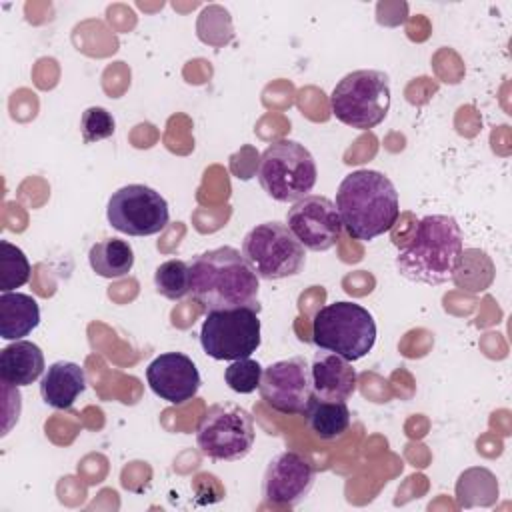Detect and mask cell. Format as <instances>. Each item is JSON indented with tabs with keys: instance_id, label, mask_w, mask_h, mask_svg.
I'll list each match as a JSON object with an SVG mask.
<instances>
[{
	"instance_id": "1",
	"label": "cell",
	"mask_w": 512,
	"mask_h": 512,
	"mask_svg": "<svg viewBox=\"0 0 512 512\" xmlns=\"http://www.w3.org/2000/svg\"><path fill=\"white\" fill-rule=\"evenodd\" d=\"M460 224L448 214L420 218L396 254V270L410 282L440 286L454 280L462 256Z\"/></svg>"
},
{
	"instance_id": "2",
	"label": "cell",
	"mask_w": 512,
	"mask_h": 512,
	"mask_svg": "<svg viewBox=\"0 0 512 512\" xmlns=\"http://www.w3.org/2000/svg\"><path fill=\"white\" fill-rule=\"evenodd\" d=\"M336 210L350 238L370 242L396 224L400 200L386 174L362 168L342 178L336 190Z\"/></svg>"
},
{
	"instance_id": "3",
	"label": "cell",
	"mask_w": 512,
	"mask_h": 512,
	"mask_svg": "<svg viewBox=\"0 0 512 512\" xmlns=\"http://www.w3.org/2000/svg\"><path fill=\"white\" fill-rule=\"evenodd\" d=\"M190 292L206 310L256 308L260 310V282L240 250L220 246L190 262Z\"/></svg>"
},
{
	"instance_id": "4",
	"label": "cell",
	"mask_w": 512,
	"mask_h": 512,
	"mask_svg": "<svg viewBox=\"0 0 512 512\" xmlns=\"http://www.w3.org/2000/svg\"><path fill=\"white\" fill-rule=\"evenodd\" d=\"M312 342L320 350H328L348 362H356L374 348L376 322L362 304L348 300L330 302L314 314Z\"/></svg>"
},
{
	"instance_id": "5",
	"label": "cell",
	"mask_w": 512,
	"mask_h": 512,
	"mask_svg": "<svg viewBox=\"0 0 512 512\" xmlns=\"http://www.w3.org/2000/svg\"><path fill=\"white\" fill-rule=\"evenodd\" d=\"M256 178L262 190L276 202H298L316 184L318 170L304 144L282 138L272 142L260 156Z\"/></svg>"
},
{
	"instance_id": "6",
	"label": "cell",
	"mask_w": 512,
	"mask_h": 512,
	"mask_svg": "<svg viewBox=\"0 0 512 512\" xmlns=\"http://www.w3.org/2000/svg\"><path fill=\"white\" fill-rule=\"evenodd\" d=\"M330 108L342 124L370 130L390 110V78L380 70H354L334 86Z\"/></svg>"
},
{
	"instance_id": "7",
	"label": "cell",
	"mask_w": 512,
	"mask_h": 512,
	"mask_svg": "<svg viewBox=\"0 0 512 512\" xmlns=\"http://www.w3.org/2000/svg\"><path fill=\"white\" fill-rule=\"evenodd\" d=\"M242 256L262 280H282L300 274L306 264V248L282 222H262L246 232Z\"/></svg>"
},
{
	"instance_id": "8",
	"label": "cell",
	"mask_w": 512,
	"mask_h": 512,
	"mask_svg": "<svg viewBox=\"0 0 512 512\" xmlns=\"http://www.w3.org/2000/svg\"><path fill=\"white\" fill-rule=\"evenodd\" d=\"M256 430L252 416L238 404H212L196 428V446L210 458L220 462H236L250 454Z\"/></svg>"
},
{
	"instance_id": "9",
	"label": "cell",
	"mask_w": 512,
	"mask_h": 512,
	"mask_svg": "<svg viewBox=\"0 0 512 512\" xmlns=\"http://www.w3.org/2000/svg\"><path fill=\"white\" fill-rule=\"evenodd\" d=\"M260 318L256 308L208 310L200 328V346L214 360H240L260 348Z\"/></svg>"
},
{
	"instance_id": "10",
	"label": "cell",
	"mask_w": 512,
	"mask_h": 512,
	"mask_svg": "<svg viewBox=\"0 0 512 512\" xmlns=\"http://www.w3.org/2000/svg\"><path fill=\"white\" fill-rule=\"evenodd\" d=\"M108 224L128 236H152L170 222L168 202L160 192L144 184L118 188L106 206Z\"/></svg>"
},
{
	"instance_id": "11",
	"label": "cell",
	"mask_w": 512,
	"mask_h": 512,
	"mask_svg": "<svg viewBox=\"0 0 512 512\" xmlns=\"http://www.w3.org/2000/svg\"><path fill=\"white\" fill-rule=\"evenodd\" d=\"M258 390L272 410L280 414H304L314 398L310 366L300 356L272 362L264 368Z\"/></svg>"
},
{
	"instance_id": "12",
	"label": "cell",
	"mask_w": 512,
	"mask_h": 512,
	"mask_svg": "<svg viewBox=\"0 0 512 512\" xmlns=\"http://www.w3.org/2000/svg\"><path fill=\"white\" fill-rule=\"evenodd\" d=\"M286 226L296 236V240L312 252L330 250L342 234L340 214L336 204L318 194H308L294 202L286 214Z\"/></svg>"
},
{
	"instance_id": "13",
	"label": "cell",
	"mask_w": 512,
	"mask_h": 512,
	"mask_svg": "<svg viewBox=\"0 0 512 512\" xmlns=\"http://www.w3.org/2000/svg\"><path fill=\"white\" fill-rule=\"evenodd\" d=\"M316 482V468L312 460L294 450L276 454L262 476V500L272 506L300 504Z\"/></svg>"
},
{
	"instance_id": "14",
	"label": "cell",
	"mask_w": 512,
	"mask_h": 512,
	"mask_svg": "<svg viewBox=\"0 0 512 512\" xmlns=\"http://www.w3.org/2000/svg\"><path fill=\"white\" fill-rule=\"evenodd\" d=\"M150 390L168 404H184L200 390V372L190 356L184 352H164L156 356L146 368Z\"/></svg>"
},
{
	"instance_id": "15",
	"label": "cell",
	"mask_w": 512,
	"mask_h": 512,
	"mask_svg": "<svg viewBox=\"0 0 512 512\" xmlns=\"http://www.w3.org/2000/svg\"><path fill=\"white\" fill-rule=\"evenodd\" d=\"M310 376L314 396L322 400L346 402L356 392L358 386V374L352 368V364L342 356L320 348L312 356Z\"/></svg>"
},
{
	"instance_id": "16",
	"label": "cell",
	"mask_w": 512,
	"mask_h": 512,
	"mask_svg": "<svg viewBox=\"0 0 512 512\" xmlns=\"http://www.w3.org/2000/svg\"><path fill=\"white\" fill-rule=\"evenodd\" d=\"M86 390V372L80 364L58 360L46 368L40 380V396L54 410H68Z\"/></svg>"
},
{
	"instance_id": "17",
	"label": "cell",
	"mask_w": 512,
	"mask_h": 512,
	"mask_svg": "<svg viewBox=\"0 0 512 512\" xmlns=\"http://www.w3.org/2000/svg\"><path fill=\"white\" fill-rule=\"evenodd\" d=\"M44 354L30 340H14L0 350V380L2 384L20 388L30 386L44 374Z\"/></svg>"
},
{
	"instance_id": "18",
	"label": "cell",
	"mask_w": 512,
	"mask_h": 512,
	"mask_svg": "<svg viewBox=\"0 0 512 512\" xmlns=\"http://www.w3.org/2000/svg\"><path fill=\"white\" fill-rule=\"evenodd\" d=\"M40 324V306L36 298L22 292L0 294V336L4 340H22Z\"/></svg>"
},
{
	"instance_id": "19",
	"label": "cell",
	"mask_w": 512,
	"mask_h": 512,
	"mask_svg": "<svg viewBox=\"0 0 512 512\" xmlns=\"http://www.w3.org/2000/svg\"><path fill=\"white\" fill-rule=\"evenodd\" d=\"M304 416L308 428L320 440H338L350 428V410L342 400H322L314 396Z\"/></svg>"
},
{
	"instance_id": "20",
	"label": "cell",
	"mask_w": 512,
	"mask_h": 512,
	"mask_svg": "<svg viewBox=\"0 0 512 512\" xmlns=\"http://www.w3.org/2000/svg\"><path fill=\"white\" fill-rule=\"evenodd\" d=\"M88 262L102 278H122L134 266V250L126 240L106 238L90 246Z\"/></svg>"
},
{
	"instance_id": "21",
	"label": "cell",
	"mask_w": 512,
	"mask_h": 512,
	"mask_svg": "<svg viewBox=\"0 0 512 512\" xmlns=\"http://www.w3.org/2000/svg\"><path fill=\"white\" fill-rule=\"evenodd\" d=\"M190 264L180 258L162 262L154 272V288L168 300H182L190 294Z\"/></svg>"
},
{
	"instance_id": "22",
	"label": "cell",
	"mask_w": 512,
	"mask_h": 512,
	"mask_svg": "<svg viewBox=\"0 0 512 512\" xmlns=\"http://www.w3.org/2000/svg\"><path fill=\"white\" fill-rule=\"evenodd\" d=\"M30 262L22 248L8 240H0V290L14 292L30 280Z\"/></svg>"
},
{
	"instance_id": "23",
	"label": "cell",
	"mask_w": 512,
	"mask_h": 512,
	"mask_svg": "<svg viewBox=\"0 0 512 512\" xmlns=\"http://www.w3.org/2000/svg\"><path fill=\"white\" fill-rule=\"evenodd\" d=\"M262 372H264L262 364L258 360H252L250 356L232 360L224 370V382L228 384L230 390L238 394H250L260 386Z\"/></svg>"
},
{
	"instance_id": "24",
	"label": "cell",
	"mask_w": 512,
	"mask_h": 512,
	"mask_svg": "<svg viewBox=\"0 0 512 512\" xmlns=\"http://www.w3.org/2000/svg\"><path fill=\"white\" fill-rule=\"evenodd\" d=\"M116 120L114 116L102 106H90L82 112L80 118V134L86 144H94L106 140L114 134Z\"/></svg>"
}]
</instances>
